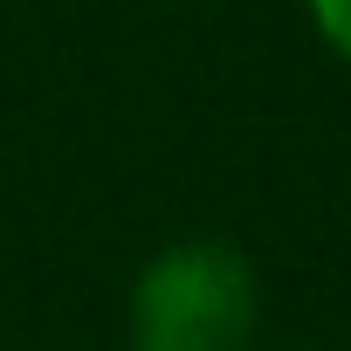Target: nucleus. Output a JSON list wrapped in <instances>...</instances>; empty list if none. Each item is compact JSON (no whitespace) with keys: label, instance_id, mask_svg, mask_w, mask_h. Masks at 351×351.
<instances>
[{"label":"nucleus","instance_id":"nucleus-1","mask_svg":"<svg viewBox=\"0 0 351 351\" xmlns=\"http://www.w3.org/2000/svg\"><path fill=\"white\" fill-rule=\"evenodd\" d=\"M262 317L255 269L228 241H180L131 282L124 344L131 351H248Z\"/></svg>","mask_w":351,"mask_h":351},{"label":"nucleus","instance_id":"nucleus-2","mask_svg":"<svg viewBox=\"0 0 351 351\" xmlns=\"http://www.w3.org/2000/svg\"><path fill=\"white\" fill-rule=\"evenodd\" d=\"M310 21H317V35L351 62V0H310Z\"/></svg>","mask_w":351,"mask_h":351}]
</instances>
